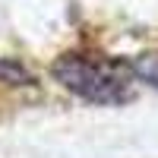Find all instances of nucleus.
<instances>
[{"label":"nucleus","mask_w":158,"mask_h":158,"mask_svg":"<svg viewBox=\"0 0 158 158\" xmlns=\"http://www.w3.org/2000/svg\"><path fill=\"white\" fill-rule=\"evenodd\" d=\"M133 73H136L139 82L158 89V54H142V57H136V60H133Z\"/></svg>","instance_id":"obj_3"},{"label":"nucleus","mask_w":158,"mask_h":158,"mask_svg":"<svg viewBox=\"0 0 158 158\" xmlns=\"http://www.w3.org/2000/svg\"><path fill=\"white\" fill-rule=\"evenodd\" d=\"M54 79L76 92L79 98L95 104H120L130 98L136 82L133 63L120 57H89V54H63L54 63Z\"/></svg>","instance_id":"obj_1"},{"label":"nucleus","mask_w":158,"mask_h":158,"mask_svg":"<svg viewBox=\"0 0 158 158\" xmlns=\"http://www.w3.org/2000/svg\"><path fill=\"white\" fill-rule=\"evenodd\" d=\"M0 82H6V85H32L35 76L25 70L19 60H13V57H0Z\"/></svg>","instance_id":"obj_2"}]
</instances>
